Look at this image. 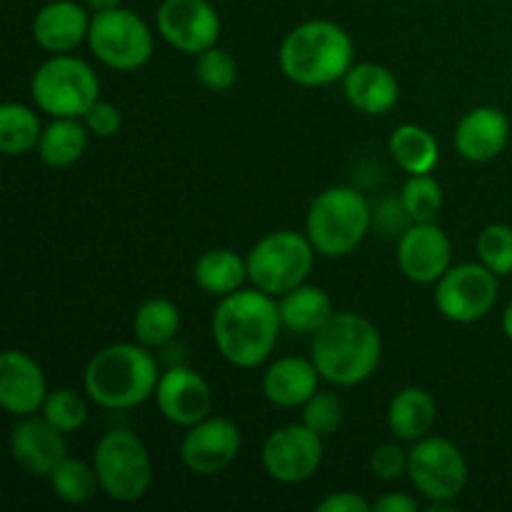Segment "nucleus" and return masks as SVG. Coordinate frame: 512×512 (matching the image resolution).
I'll list each match as a JSON object with an SVG mask.
<instances>
[{"instance_id": "f257e3e1", "label": "nucleus", "mask_w": 512, "mask_h": 512, "mask_svg": "<svg viewBox=\"0 0 512 512\" xmlns=\"http://www.w3.org/2000/svg\"><path fill=\"white\" fill-rule=\"evenodd\" d=\"M283 318L275 295L263 290H235L220 298L210 330L218 353L235 368H258L278 343Z\"/></svg>"}, {"instance_id": "f03ea898", "label": "nucleus", "mask_w": 512, "mask_h": 512, "mask_svg": "<svg viewBox=\"0 0 512 512\" xmlns=\"http://www.w3.org/2000/svg\"><path fill=\"white\" fill-rule=\"evenodd\" d=\"M383 358L380 330L358 313H335L313 333L310 360L320 378L338 388H355L378 370Z\"/></svg>"}, {"instance_id": "7ed1b4c3", "label": "nucleus", "mask_w": 512, "mask_h": 512, "mask_svg": "<svg viewBox=\"0 0 512 512\" xmlns=\"http://www.w3.org/2000/svg\"><path fill=\"white\" fill-rule=\"evenodd\" d=\"M160 370L145 345L113 343L98 350L85 365L88 398L105 410H133L153 398Z\"/></svg>"}, {"instance_id": "20e7f679", "label": "nucleus", "mask_w": 512, "mask_h": 512, "mask_svg": "<svg viewBox=\"0 0 512 512\" xmlns=\"http://www.w3.org/2000/svg\"><path fill=\"white\" fill-rule=\"evenodd\" d=\"M353 40L333 20H305L280 45V70L303 88L338 83L353 68Z\"/></svg>"}, {"instance_id": "39448f33", "label": "nucleus", "mask_w": 512, "mask_h": 512, "mask_svg": "<svg viewBox=\"0 0 512 512\" xmlns=\"http://www.w3.org/2000/svg\"><path fill=\"white\" fill-rule=\"evenodd\" d=\"M370 220L373 213L360 190L350 185H333L310 203L305 233L315 253L323 258H345L365 240Z\"/></svg>"}, {"instance_id": "423d86ee", "label": "nucleus", "mask_w": 512, "mask_h": 512, "mask_svg": "<svg viewBox=\"0 0 512 512\" xmlns=\"http://www.w3.org/2000/svg\"><path fill=\"white\" fill-rule=\"evenodd\" d=\"M30 95L50 118H83L100 100V83L85 60L60 53L38 65L30 80Z\"/></svg>"}, {"instance_id": "0eeeda50", "label": "nucleus", "mask_w": 512, "mask_h": 512, "mask_svg": "<svg viewBox=\"0 0 512 512\" xmlns=\"http://www.w3.org/2000/svg\"><path fill=\"white\" fill-rule=\"evenodd\" d=\"M100 490L115 503H138L153 485V460L143 440L130 430H110L93 453Z\"/></svg>"}, {"instance_id": "6e6552de", "label": "nucleus", "mask_w": 512, "mask_h": 512, "mask_svg": "<svg viewBox=\"0 0 512 512\" xmlns=\"http://www.w3.org/2000/svg\"><path fill=\"white\" fill-rule=\"evenodd\" d=\"M245 263L250 283L263 293L280 298L308 280L315 263V248L308 235L275 230L250 248Z\"/></svg>"}, {"instance_id": "1a4fd4ad", "label": "nucleus", "mask_w": 512, "mask_h": 512, "mask_svg": "<svg viewBox=\"0 0 512 512\" xmlns=\"http://www.w3.org/2000/svg\"><path fill=\"white\" fill-rule=\"evenodd\" d=\"M88 45L103 65L120 73H133L153 58L155 40L148 23L138 13L120 5V8L93 13Z\"/></svg>"}, {"instance_id": "9d476101", "label": "nucleus", "mask_w": 512, "mask_h": 512, "mask_svg": "<svg viewBox=\"0 0 512 512\" xmlns=\"http://www.w3.org/2000/svg\"><path fill=\"white\" fill-rule=\"evenodd\" d=\"M408 475L423 498L458 500L468 483V463L455 443L425 435L408 450Z\"/></svg>"}, {"instance_id": "9b49d317", "label": "nucleus", "mask_w": 512, "mask_h": 512, "mask_svg": "<svg viewBox=\"0 0 512 512\" xmlns=\"http://www.w3.org/2000/svg\"><path fill=\"white\" fill-rule=\"evenodd\" d=\"M498 303V275L483 263L450 268L435 283V308L453 323H478Z\"/></svg>"}, {"instance_id": "f8f14e48", "label": "nucleus", "mask_w": 512, "mask_h": 512, "mask_svg": "<svg viewBox=\"0 0 512 512\" xmlns=\"http://www.w3.org/2000/svg\"><path fill=\"white\" fill-rule=\"evenodd\" d=\"M263 470L280 485H298L313 478L323 463V438L305 423L273 430L263 445Z\"/></svg>"}, {"instance_id": "ddd939ff", "label": "nucleus", "mask_w": 512, "mask_h": 512, "mask_svg": "<svg viewBox=\"0 0 512 512\" xmlns=\"http://www.w3.org/2000/svg\"><path fill=\"white\" fill-rule=\"evenodd\" d=\"M243 445L240 428L228 418H205L190 425L180 443V460L190 473L213 478L235 463Z\"/></svg>"}, {"instance_id": "4468645a", "label": "nucleus", "mask_w": 512, "mask_h": 512, "mask_svg": "<svg viewBox=\"0 0 512 512\" xmlns=\"http://www.w3.org/2000/svg\"><path fill=\"white\" fill-rule=\"evenodd\" d=\"M155 20L165 43L180 53L200 55L218 45L220 15L208 0H163Z\"/></svg>"}, {"instance_id": "2eb2a0df", "label": "nucleus", "mask_w": 512, "mask_h": 512, "mask_svg": "<svg viewBox=\"0 0 512 512\" xmlns=\"http://www.w3.org/2000/svg\"><path fill=\"white\" fill-rule=\"evenodd\" d=\"M453 243L435 223H413L398 240L400 273L420 285L438 283L450 270Z\"/></svg>"}, {"instance_id": "dca6fc26", "label": "nucleus", "mask_w": 512, "mask_h": 512, "mask_svg": "<svg viewBox=\"0 0 512 512\" xmlns=\"http://www.w3.org/2000/svg\"><path fill=\"white\" fill-rule=\"evenodd\" d=\"M153 398L160 415L180 428L200 423L213 410V390L208 380L185 365H175L160 375Z\"/></svg>"}, {"instance_id": "f3484780", "label": "nucleus", "mask_w": 512, "mask_h": 512, "mask_svg": "<svg viewBox=\"0 0 512 512\" xmlns=\"http://www.w3.org/2000/svg\"><path fill=\"white\" fill-rule=\"evenodd\" d=\"M10 455L30 478H50V473L68 458V440L63 430L50 425L43 415H28L20 418L10 433Z\"/></svg>"}, {"instance_id": "a211bd4d", "label": "nucleus", "mask_w": 512, "mask_h": 512, "mask_svg": "<svg viewBox=\"0 0 512 512\" xmlns=\"http://www.w3.org/2000/svg\"><path fill=\"white\" fill-rule=\"evenodd\" d=\"M48 383L38 360L20 350H5L0 358V405L15 418H28L43 408Z\"/></svg>"}, {"instance_id": "6ab92c4d", "label": "nucleus", "mask_w": 512, "mask_h": 512, "mask_svg": "<svg viewBox=\"0 0 512 512\" xmlns=\"http://www.w3.org/2000/svg\"><path fill=\"white\" fill-rule=\"evenodd\" d=\"M510 140L508 115L493 105H480L465 113L455 128V150L470 163H490Z\"/></svg>"}, {"instance_id": "aec40b11", "label": "nucleus", "mask_w": 512, "mask_h": 512, "mask_svg": "<svg viewBox=\"0 0 512 512\" xmlns=\"http://www.w3.org/2000/svg\"><path fill=\"white\" fill-rule=\"evenodd\" d=\"M90 20L93 15L75 0H53L35 13L33 40L53 55L70 53L88 40Z\"/></svg>"}, {"instance_id": "412c9836", "label": "nucleus", "mask_w": 512, "mask_h": 512, "mask_svg": "<svg viewBox=\"0 0 512 512\" xmlns=\"http://www.w3.org/2000/svg\"><path fill=\"white\" fill-rule=\"evenodd\" d=\"M320 373L313 360L280 358L263 373V395L270 405L283 410L303 408L318 393Z\"/></svg>"}, {"instance_id": "4be33fe9", "label": "nucleus", "mask_w": 512, "mask_h": 512, "mask_svg": "<svg viewBox=\"0 0 512 512\" xmlns=\"http://www.w3.org/2000/svg\"><path fill=\"white\" fill-rule=\"evenodd\" d=\"M348 103L365 115H385L398 105L400 83L385 65L360 63L343 78Z\"/></svg>"}, {"instance_id": "5701e85b", "label": "nucleus", "mask_w": 512, "mask_h": 512, "mask_svg": "<svg viewBox=\"0 0 512 512\" xmlns=\"http://www.w3.org/2000/svg\"><path fill=\"white\" fill-rule=\"evenodd\" d=\"M438 405L423 388H405L390 400L388 428L400 443H415L433 430Z\"/></svg>"}, {"instance_id": "b1692460", "label": "nucleus", "mask_w": 512, "mask_h": 512, "mask_svg": "<svg viewBox=\"0 0 512 512\" xmlns=\"http://www.w3.org/2000/svg\"><path fill=\"white\" fill-rule=\"evenodd\" d=\"M280 318L283 328L293 333H318L335 315L333 300L318 285H298L290 293L280 295Z\"/></svg>"}, {"instance_id": "393cba45", "label": "nucleus", "mask_w": 512, "mask_h": 512, "mask_svg": "<svg viewBox=\"0 0 512 512\" xmlns=\"http://www.w3.org/2000/svg\"><path fill=\"white\" fill-rule=\"evenodd\" d=\"M193 278L200 290L225 298L243 288V283L248 280V263L235 250L215 248L200 255L193 268Z\"/></svg>"}, {"instance_id": "a878e982", "label": "nucleus", "mask_w": 512, "mask_h": 512, "mask_svg": "<svg viewBox=\"0 0 512 512\" xmlns=\"http://www.w3.org/2000/svg\"><path fill=\"white\" fill-rule=\"evenodd\" d=\"M88 125L80 118H53L48 128H43V138L38 143V155L50 168H70L83 158L88 148Z\"/></svg>"}, {"instance_id": "bb28decb", "label": "nucleus", "mask_w": 512, "mask_h": 512, "mask_svg": "<svg viewBox=\"0 0 512 512\" xmlns=\"http://www.w3.org/2000/svg\"><path fill=\"white\" fill-rule=\"evenodd\" d=\"M390 155L410 175H428L440 160L438 140L415 123H405L390 135Z\"/></svg>"}, {"instance_id": "cd10ccee", "label": "nucleus", "mask_w": 512, "mask_h": 512, "mask_svg": "<svg viewBox=\"0 0 512 512\" xmlns=\"http://www.w3.org/2000/svg\"><path fill=\"white\" fill-rule=\"evenodd\" d=\"M180 310L173 300L153 298L145 300L133 318V335L145 348H163L178 335Z\"/></svg>"}, {"instance_id": "c85d7f7f", "label": "nucleus", "mask_w": 512, "mask_h": 512, "mask_svg": "<svg viewBox=\"0 0 512 512\" xmlns=\"http://www.w3.org/2000/svg\"><path fill=\"white\" fill-rule=\"evenodd\" d=\"M40 138H43V128L35 110L20 103H5L0 108V150L8 158L38 148Z\"/></svg>"}, {"instance_id": "c756f323", "label": "nucleus", "mask_w": 512, "mask_h": 512, "mask_svg": "<svg viewBox=\"0 0 512 512\" xmlns=\"http://www.w3.org/2000/svg\"><path fill=\"white\" fill-rule=\"evenodd\" d=\"M50 488L55 498L68 505H85L98 495L100 480L95 473V465L83 463V460L65 458L58 468L50 473Z\"/></svg>"}, {"instance_id": "7c9ffc66", "label": "nucleus", "mask_w": 512, "mask_h": 512, "mask_svg": "<svg viewBox=\"0 0 512 512\" xmlns=\"http://www.w3.org/2000/svg\"><path fill=\"white\" fill-rule=\"evenodd\" d=\"M400 205L410 223H435L443 208V188L433 175H410L400 193Z\"/></svg>"}, {"instance_id": "2f4dec72", "label": "nucleus", "mask_w": 512, "mask_h": 512, "mask_svg": "<svg viewBox=\"0 0 512 512\" xmlns=\"http://www.w3.org/2000/svg\"><path fill=\"white\" fill-rule=\"evenodd\" d=\"M40 413H43V418L50 425L63 430L65 435L75 433V430H80L88 423V403H85L83 395L70 388H60L48 393Z\"/></svg>"}, {"instance_id": "473e14b6", "label": "nucleus", "mask_w": 512, "mask_h": 512, "mask_svg": "<svg viewBox=\"0 0 512 512\" xmlns=\"http://www.w3.org/2000/svg\"><path fill=\"white\" fill-rule=\"evenodd\" d=\"M478 258L498 278L512 275V228L505 223L488 225L478 238Z\"/></svg>"}, {"instance_id": "72a5a7b5", "label": "nucleus", "mask_w": 512, "mask_h": 512, "mask_svg": "<svg viewBox=\"0 0 512 512\" xmlns=\"http://www.w3.org/2000/svg\"><path fill=\"white\" fill-rule=\"evenodd\" d=\"M195 75H198V80L208 90L223 93V90L233 88L235 80H238V63H235V58L228 50L213 45V48H208L205 53L198 55Z\"/></svg>"}, {"instance_id": "f704fd0d", "label": "nucleus", "mask_w": 512, "mask_h": 512, "mask_svg": "<svg viewBox=\"0 0 512 512\" xmlns=\"http://www.w3.org/2000/svg\"><path fill=\"white\" fill-rule=\"evenodd\" d=\"M303 423L320 438H330L343 425V400L335 393L318 390L308 403L303 405Z\"/></svg>"}, {"instance_id": "c9c22d12", "label": "nucleus", "mask_w": 512, "mask_h": 512, "mask_svg": "<svg viewBox=\"0 0 512 512\" xmlns=\"http://www.w3.org/2000/svg\"><path fill=\"white\" fill-rule=\"evenodd\" d=\"M370 473L378 480H398L408 475V453L400 445L385 443L370 453Z\"/></svg>"}, {"instance_id": "e433bc0d", "label": "nucleus", "mask_w": 512, "mask_h": 512, "mask_svg": "<svg viewBox=\"0 0 512 512\" xmlns=\"http://www.w3.org/2000/svg\"><path fill=\"white\" fill-rule=\"evenodd\" d=\"M83 120L95 138H115L120 133V125H123V115L108 100H95L93 108L83 115Z\"/></svg>"}, {"instance_id": "4c0bfd02", "label": "nucleus", "mask_w": 512, "mask_h": 512, "mask_svg": "<svg viewBox=\"0 0 512 512\" xmlns=\"http://www.w3.org/2000/svg\"><path fill=\"white\" fill-rule=\"evenodd\" d=\"M373 505L358 493H333L318 503V512H370Z\"/></svg>"}, {"instance_id": "58836bf2", "label": "nucleus", "mask_w": 512, "mask_h": 512, "mask_svg": "<svg viewBox=\"0 0 512 512\" xmlns=\"http://www.w3.org/2000/svg\"><path fill=\"white\" fill-rule=\"evenodd\" d=\"M418 508V500L405 493H388L373 503L375 512H418Z\"/></svg>"}, {"instance_id": "ea45409f", "label": "nucleus", "mask_w": 512, "mask_h": 512, "mask_svg": "<svg viewBox=\"0 0 512 512\" xmlns=\"http://www.w3.org/2000/svg\"><path fill=\"white\" fill-rule=\"evenodd\" d=\"M120 3H123V0H85V5H88L93 13H103V10L120 8Z\"/></svg>"}, {"instance_id": "a19ab883", "label": "nucleus", "mask_w": 512, "mask_h": 512, "mask_svg": "<svg viewBox=\"0 0 512 512\" xmlns=\"http://www.w3.org/2000/svg\"><path fill=\"white\" fill-rule=\"evenodd\" d=\"M503 330H505V335L512 340V303L505 308V313H503Z\"/></svg>"}]
</instances>
